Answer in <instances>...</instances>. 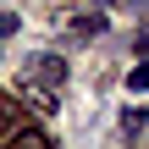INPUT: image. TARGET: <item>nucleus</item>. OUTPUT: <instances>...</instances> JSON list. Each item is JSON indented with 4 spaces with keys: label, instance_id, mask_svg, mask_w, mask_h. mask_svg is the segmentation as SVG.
Segmentation results:
<instances>
[{
    "label": "nucleus",
    "instance_id": "nucleus-1",
    "mask_svg": "<svg viewBox=\"0 0 149 149\" xmlns=\"http://www.w3.org/2000/svg\"><path fill=\"white\" fill-rule=\"evenodd\" d=\"M66 83V61L61 55H28V66H22V88H44V100H55L50 88H61Z\"/></svg>",
    "mask_w": 149,
    "mask_h": 149
},
{
    "label": "nucleus",
    "instance_id": "nucleus-2",
    "mask_svg": "<svg viewBox=\"0 0 149 149\" xmlns=\"http://www.w3.org/2000/svg\"><path fill=\"white\" fill-rule=\"evenodd\" d=\"M0 149H55V144H50L39 127H17V133H11V138H6Z\"/></svg>",
    "mask_w": 149,
    "mask_h": 149
},
{
    "label": "nucleus",
    "instance_id": "nucleus-3",
    "mask_svg": "<svg viewBox=\"0 0 149 149\" xmlns=\"http://www.w3.org/2000/svg\"><path fill=\"white\" fill-rule=\"evenodd\" d=\"M66 33H72V39H94V33H105V17H100V11H83V17L66 22Z\"/></svg>",
    "mask_w": 149,
    "mask_h": 149
},
{
    "label": "nucleus",
    "instance_id": "nucleus-4",
    "mask_svg": "<svg viewBox=\"0 0 149 149\" xmlns=\"http://www.w3.org/2000/svg\"><path fill=\"white\" fill-rule=\"evenodd\" d=\"M127 88H138V94H149V61H138V66L127 72Z\"/></svg>",
    "mask_w": 149,
    "mask_h": 149
},
{
    "label": "nucleus",
    "instance_id": "nucleus-5",
    "mask_svg": "<svg viewBox=\"0 0 149 149\" xmlns=\"http://www.w3.org/2000/svg\"><path fill=\"white\" fill-rule=\"evenodd\" d=\"M144 122H149V111H144V105H133V111H122V127H127V133H138Z\"/></svg>",
    "mask_w": 149,
    "mask_h": 149
},
{
    "label": "nucleus",
    "instance_id": "nucleus-6",
    "mask_svg": "<svg viewBox=\"0 0 149 149\" xmlns=\"http://www.w3.org/2000/svg\"><path fill=\"white\" fill-rule=\"evenodd\" d=\"M17 28H22V17H17V11H0V39H11Z\"/></svg>",
    "mask_w": 149,
    "mask_h": 149
}]
</instances>
